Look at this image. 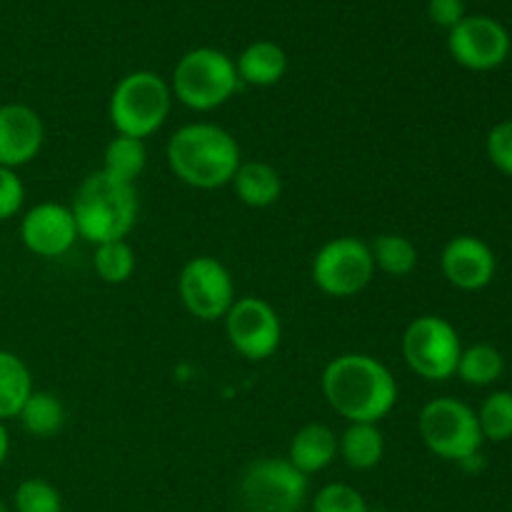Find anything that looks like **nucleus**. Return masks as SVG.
I'll list each match as a JSON object with an SVG mask.
<instances>
[{
	"label": "nucleus",
	"mask_w": 512,
	"mask_h": 512,
	"mask_svg": "<svg viewBox=\"0 0 512 512\" xmlns=\"http://www.w3.org/2000/svg\"><path fill=\"white\" fill-rule=\"evenodd\" d=\"M178 293L185 310L203 323H213L228 315L235 303V285L230 270L210 255H198L183 265Z\"/></svg>",
	"instance_id": "obj_10"
},
{
	"label": "nucleus",
	"mask_w": 512,
	"mask_h": 512,
	"mask_svg": "<svg viewBox=\"0 0 512 512\" xmlns=\"http://www.w3.org/2000/svg\"><path fill=\"white\" fill-rule=\"evenodd\" d=\"M15 512H63V498L58 488L43 478H28L15 488Z\"/></svg>",
	"instance_id": "obj_27"
},
{
	"label": "nucleus",
	"mask_w": 512,
	"mask_h": 512,
	"mask_svg": "<svg viewBox=\"0 0 512 512\" xmlns=\"http://www.w3.org/2000/svg\"><path fill=\"white\" fill-rule=\"evenodd\" d=\"M285 458L295 465L303 475L323 473L335 458H338V435L333 428L323 423L303 425L290 440Z\"/></svg>",
	"instance_id": "obj_16"
},
{
	"label": "nucleus",
	"mask_w": 512,
	"mask_h": 512,
	"mask_svg": "<svg viewBox=\"0 0 512 512\" xmlns=\"http://www.w3.org/2000/svg\"><path fill=\"white\" fill-rule=\"evenodd\" d=\"M30 393H33V378L28 365L10 350H0V423L18 418Z\"/></svg>",
	"instance_id": "obj_20"
},
{
	"label": "nucleus",
	"mask_w": 512,
	"mask_h": 512,
	"mask_svg": "<svg viewBox=\"0 0 512 512\" xmlns=\"http://www.w3.org/2000/svg\"><path fill=\"white\" fill-rule=\"evenodd\" d=\"M235 70H238L240 85L270 88L283 80L288 70V55L273 40H255L235 60Z\"/></svg>",
	"instance_id": "obj_17"
},
{
	"label": "nucleus",
	"mask_w": 512,
	"mask_h": 512,
	"mask_svg": "<svg viewBox=\"0 0 512 512\" xmlns=\"http://www.w3.org/2000/svg\"><path fill=\"white\" fill-rule=\"evenodd\" d=\"M145 165H148V150H145V140L128 138V135H115L103 153V168L108 178L120 180V183L135 185V180L143 175Z\"/></svg>",
	"instance_id": "obj_21"
},
{
	"label": "nucleus",
	"mask_w": 512,
	"mask_h": 512,
	"mask_svg": "<svg viewBox=\"0 0 512 512\" xmlns=\"http://www.w3.org/2000/svg\"><path fill=\"white\" fill-rule=\"evenodd\" d=\"M243 512H298L308 498V475L288 458H260L238 483Z\"/></svg>",
	"instance_id": "obj_7"
},
{
	"label": "nucleus",
	"mask_w": 512,
	"mask_h": 512,
	"mask_svg": "<svg viewBox=\"0 0 512 512\" xmlns=\"http://www.w3.org/2000/svg\"><path fill=\"white\" fill-rule=\"evenodd\" d=\"M70 210L78 235L88 243L125 240L138 223V193L135 185L120 183L98 170L78 185Z\"/></svg>",
	"instance_id": "obj_3"
},
{
	"label": "nucleus",
	"mask_w": 512,
	"mask_h": 512,
	"mask_svg": "<svg viewBox=\"0 0 512 512\" xmlns=\"http://www.w3.org/2000/svg\"><path fill=\"white\" fill-rule=\"evenodd\" d=\"M18 420L25 433H30L33 438H53L65 425V405L60 403L58 395L33 390L20 408Z\"/></svg>",
	"instance_id": "obj_22"
},
{
	"label": "nucleus",
	"mask_w": 512,
	"mask_h": 512,
	"mask_svg": "<svg viewBox=\"0 0 512 512\" xmlns=\"http://www.w3.org/2000/svg\"><path fill=\"white\" fill-rule=\"evenodd\" d=\"M173 108V90L153 70H135L115 83L108 103L115 133L145 140L158 133Z\"/></svg>",
	"instance_id": "obj_4"
},
{
	"label": "nucleus",
	"mask_w": 512,
	"mask_h": 512,
	"mask_svg": "<svg viewBox=\"0 0 512 512\" xmlns=\"http://www.w3.org/2000/svg\"><path fill=\"white\" fill-rule=\"evenodd\" d=\"M323 395L348 423H380L398 403V383L388 365L365 353H345L323 370Z\"/></svg>",
	"instance_id": "obj_1"
},
{
	"label": "nucleus",
	"mask_w": 512,
	"mask_h": 512,
	"mask_svg": "<svg viewBox=\"0 0 512 512\" xmlns=\"http://www.w3.org/2000/svg\"><path fill=\"white\" fill-rule=\"evenodd\" d=\"M0 512H10V510H8V505H5L3 500H0Z\"/></svg>",
	"instance_id": "obj_33"
},
{
	"label": "nucleus",
	"mask_w": 512,
	"mask_h": 512,
	"mask_svg": "<svg viewBox=\"0 0 512 512\" xmlns=\"http://www.w3.org/2000/svg\"><path fill=\"white\" fill-rule=\"evenodd\" d=\"M428 15L435 25L453 30L465 18V0H430Z\"/></svg>",
	"instance_id": "obj_31"
},
{
	"label": "nucleus",
	"mask_w": 512,
	"mask_h": 512,
	"mask_svg": "<svg viewBox=\"0 0 512 512\" xmlns=\"http://www.w3.org/2000/svg\"><path fill=\"white\" fill-rule=\"evenodd\" d=\"M8 450H10L8 430H5V423H0V465H3L5 458H8Z\"/></svg>",
	"instance_id": "obj_32"
},
{
	"label": "nucleus",
	"mask_w": 512,
	"mask_h": 512,
	"mask_svg": "<svg viewBox=\"0 0 512 512\" xmlns=\"http://www.w3.org/2000/svg\"><path fill=\"white\" fill-rule=\"evenodd\" d=\"M478 423L483 440L490 443H505L512 440V393L510 390H495L483 400L478 410Z\"/></svg>",
	"instance_id": "obj_26"
},
{
	"label": "nucleus",
	"mask_w": 512,
	"mask_h": 512,
	"mask_svg": "<svg viewBox=\"0 0 512 512\" xmlns=\"http://www.w3.org/2000/svg\"><path fill=\"white\" fill-rule=\"evenodd\" d=\"M503 370V353H500L498 348H493V345L478 343L470 345V348H463L455 375H458L463 383L473 385V388H488V385L498 383Z\"/></svg>",
	"instance_id": "obj_24"
},
{
	"label": "nucleus",
	"mask_w": 512,
	"mask_h": 512,
	"mask_svg": "<svg viewBox=\"0 0 512 512\" xmlns=\"http://www.w3.org/2000/svg\"><path fill=\"white\" fill-rule=\"evenodd\" d=\"M313 512H373L363 495L345 483H330L318 490L313 500Z\"/></svg>",
	"instance_id": "obj_28"
},
{
	"label": "nucleus",
	"mask_w": 512,
	"mask_h": 512,
	"mask_svg": "<svg viewBox=\"0 0 512 512\" xmlns=\"http://www.w3.org/2000/svg\"><path fill=\"white\" fill-rule=\"evenodd\" d=\"M240 88L233 58L218 48H195L178 60L173 70V98L185 108L208 113L228 103Z\"/></svg>",
	"instance_id": "obj_5"
},
{
	"label": "nucleus",
	"mask_w": 512,
	"mask_h": 512,
	"mask_svg": "<svg viewBox=\"0 0 512 512\" xmlns=\"http://www.w3.org/2000/svg\"><path fill=\"white\" fill-rule=\"evenodd\" d=\"M93 265L103 283L120 285L130 280L138 260H135V250L130 248L128 240H110V243L95 245Z\"/></svg>",
	"instance_id": "obj_25"
},
{
	"label": "nucleus",
	"mask_w": 512,
	"mask_h": 512,
	"mask_svg": "<svg viewBox=\"0 0 512 512\" xmlns=\"http://www.w3.org/2000/svg\"><path fill=\"white\" fill-rule=\"evenodd\" d=\"M45 143V125L30 105H0V165L18 170L38 158Z\"/></svg>",
	"instance_id": "obj_15"
},
{
	"label": "nucleus",
	"mask_w": 512,
	"mask_h": 512,
	"mask_svg": "<svg viewBox=\"0 0 512 512\" xmlns=\"http://www.w3.org/2000/svg\"><path fill=\"white\" fill-rule=\"evenodd\" d=\"M420 438L425 448L448 463H465L480 455L483 433H480L478 413L463 400L435 398L420 410Z\"/></svg>",
	"instance_id": "obj_6"
},
{
	"label": "nucleus",
	"mask_w": 512,
	"mask_h": 512,
	"mask_svg": "<svg viewBox=\"0 0 512 512\" xmlns=\"http://www.w3.org/2000/svg\"><path fill=\"white\" fill-rule=\"evenodd\" d=\"M338 455L353 470H373L385 455V438L378 423H350L338 438Z\"/></svg>",
	"instance_id": "obj_19"
},
{
	"label": "nucleus",
	"mask_w": 512,
	"mask_h": 512,
	"mask_svg": "<svg viewBox=\"0 0 512 512\" xmlns=\"http://www.w3.org/2000/svg\"><path fill=\"white\" fill-rule=\"evenodd\" d=\"M460 353L458 330L440 315H420L405 328L403 358L418 378L430 383L450 380L458 370Z\"/></svg>",
	"instance_id": "obj_8"
},
{
	"label": "nucleus",
	"mask_w": 512,
	"mask_h": 512,
	"mask_svg": "<svg viewBox=\"0 0 512 512\" xmlns=\"http://www.w3.org/2000/svg\"><path fill=\"white\" fill-rule=\"evenodd\" d=\"M78 238L73 210L53 200L33 205L20 220V240L38 258H60Z\"/></svg>",
	"instance_id": "obj_13"
},
{
	"label": "nucleus",
	"mask_w": 512,
	"mask_h": 512,
	"mask_svg": "<svg viewBox=\"0 0 512 512\" xmlns=\"http://www.w3.org/2000/svg\"><path fill=\"white\" fill-rule=\"evenodd\" d=\"M310 273L320 293L330 298H353L368 288L375 275L370 245L353 235L328 240L315 253Z\"/></svg>",
	"instance_id": "obj_9"
},
{
	"label": "nucleus",
	"mask_w": 512,
	"mask_h": 512,
	"mask_svg": "<svg viewBox=\"0 0 512 512\" xmlns=\"http://www.w3.org/2000/svg\"><path fill=\"white\" fill-rule=\"evenodd\" d=\"M370 245L375 270L390 278H408L418 268V248L413 240L398 233H380Z\"/></svg>",
	"instance_id": "obj_23"
},
{
	"label": "nucleus",
	"mask_w": 512,
	"mask_h": 512,
	"mask_svg": "<svg viewBox=\"0 0 512 512\" xmlns=\"http://www.w3.org/2000/svg\"><path fill=\"white\" fill-rule=\"evenodd\" d=\"M373 512H388V510H373Z\"/></svg>",
	"instance_id": "obj_34"
},
{
	"label": "nucleus",
	"mask_w": 512,
	"mask_h": 512,
	"mask_svg": "<svg viewBox=\"0 0 512 512\" xmlns=\"http://www.w3.org/2000/svg\"><path fill=\"white\" fill-rule=\"evenodd\" d=\"M485 150H488L490 163L500 173L512 178V120H503V123L490 130L488 140H485Z\"/></svg>",
	"instance_id": "obj_29"
},
{
	"label": "nucleus",
	"mask_w": 512,
	"mask_h": 512,
	"mask_svg": "<svg viewBox=\"0 0 512 512\" xmlns=\"http://www.w3.org/2000/svg\"><path fill=\"white\" fill-rule=\"evenodd\" d=\"M445 280L465 293H475L493 283L498 260L493 248L475 235H458L450 240L440 255Z\"/></svg>",
	"instance_id": "obj_14"
},
{
	"label": "nucleus",
	"mask_w": 512,
	"mask_h": 512,
	"mask_svg": "<svg viewBox=\"0 0 512 512\" xmlns=\"http://www.w3.org/2000/svg\"><path fill=\"white\" fill-rule=\"evenodd\" d=\"M25 203V185L18 170L0 165V220H8L20 213Z\"/></svg>",
	"instance_id": "obj_30"
},
{
	"label": "nucleus",
	"mask_w": 512,
	"mask_h": 512,
	"mask_svg": "<svg viewBox=\"0 0 512 512\" xmlns=\"http://www.w3.org/2000/svg\"><path fill=\"white\" fill-rule=\"evenodd\" d=\"M448 50L458 65L485 73L508 60L510 33L503 23L488 15H465L453 30H448Z\"/></svg>",
	"instance_id": "obj_12"
},
{
	"label": "nucleus",
	"mask_w": 512,
	"mask_h": 512,
	"mask_svg": "<svg viewBox=\"0 0 512 512\" xmlns=\"http://www.w3.org/2000/svg\"><path fill=\"white\" fill-rule=\"evenodd\" d=\"M230 185H233L235 198L240 203L258 210L278 203L280 193H283V178H280V173L270 163H263V160L240 163Z\"/></svg>",
	"instance_id": "obj_18"
},
{
	"label": "nucleus",
	"mask_w": 512,
	"mask_h": 512,
	"mask_svg": "<svg viewBox=\"0 0 512 512\" xmlns=\"http://www.w3.org/2000/svg\"><path fill=\"white\" fill-rule=\"evenodd\" d=\"M230 345L248 360H268L278 353L283 325L273 305L263 298H238L225 315Z\"/></svg>",
	"instance_id": "obj_11"
},
{
	"label": "nucleus",
	"mask_w": 512,
	"mask_h": 512,
	"mask_svg": "<svg viewBox=\"0 0 512 512\" xmlns=\"http://www.w3.org/2000/svg\"><path fill=\"white\" fill-rule=\"evenodd\" d=\"M170 170L180 183L198 190L230 185L240 160V145L215 123H188L175 130L165 148Z\"/></svg>",
	"instance_id": "obj_2"
}]
</instances>
